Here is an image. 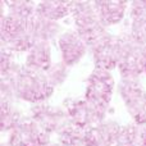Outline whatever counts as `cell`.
<instances>
[{
	"label": "cell",
	"mask_w": 146,
	"mask_h": 146,
	"mask_svg": "<svg viewBox=\"0 0 146 146\" xmlns=\"http://www.w3.org/2000/svg\"><path fill=\"white\" fill-rule=\"evenodd\" d=\"M21 64L15 62V53L8 48L0 46V76L8 77L13 74Z\"/></svg>",
	"instance_id": "22"
},
{
	"label": "cell",
	"mask_w": 146,
	"mask_h": 146,
	"mask_svg": "<svg viewBox=\"0 0 146 146\" xmlns=\"http://www.w3.org/2000/svg\"><path fill=\"white\" fill-rule=\"evenodd\" d=\"M142 59H144V74H146V45L142 46Z\"/></svg>",
	"instance_id": "27"
},
{
	"label": "cell",
	"mask_w": 146,
	"mask_h": 146,
	"mask_svg": "<svg viewBox=\"0 0 146 146\" xmlns=\"http://www.w3.org/2000/svg\"><path fill=\"white\" fill-rule=\"evenodd\" d=\"M28 21L14 14H7L0 18V46L8 48L28 32Z\"/></svg>",
	"instance_id": "12"
},
{
	"label": "cell",
	"mask_w": 146,
	"mask_h": 146,
	"mask_svg": "<svg viewBox=\"0 0 146 146\" xmlns=\"http://www.w3.org/2000/svg\"><path fill=\"white\" fill-rule=\"evenodd\" d=\"M129 33L140 46L146 45V14L131 17Z\"/></svg>",
	"instance_id": "23"
},
{
	"label": "cell",
	"mask_w": 146,
	"mask_h": 146,
	"mask_svg": "<svg viewBox=\"0 0 146 146\" xmlns=\"http://www.w3.org/2000/svg\"><path fill=\"white\" fill-rule=\"evenodd\" d=\"M54 62L51 60V44L38 41L30 49L25 58V66L36 72H45Z\"/></svg>",
	"instance_id": "14"
},
{
	"label": "cell",
	"mask_w": 146,
	"mask_h": 146,
	"mask_svg": "<svg viewBox=\"0 0 146 146\" xmlns=\"http://www.w3.org/2000/svg\"><path fill=\"white\" fill-rule=\"evenodd\" d=\"M98 17L105 28L119 25L129 8L127 1H94Z\"/></svg>",
	"instance_id": "13"
},
{
	"label": "cell",
	"mask_w": 146,
	"mask_h": 146,
	"mask_svg": "<svg viewBox=\"0 0 146 146\" xmlns=\"http://www.w3.org/2000/svg\"><path fill=\"white\" fill-rule=\"evenodd\" d=\"M72 17L74 30L88 49L109 33L108 28L104 27L99 19L94 1H73Z\"/></svg>",
	"instance_id": "3"
},
{
	"label": "cell",
	"mask_w": 146,
	"mask_h": 146,
	"mask_svg": "<svg viewBox=\"0 0 146 146\" xmlns=\"http://www.w3.org/2000/svg\"><path fill=\"white\" fill-rule=\"evenodd\" d=\"M118 38L119 60L117 69L121 78H140L144 74L142 46L132 38L129 32H121Z\"/></svg>",
	"instance_id": "4"
},
{
	"label": "cell",
	"mask_w": 146,
	"mask_h": 146,
	"mask_svg": "<svg viewBox=\"0 0 146 146\" xmlns=\"http://www.w3.org/2000/svg\"><path fill=\"white\" fill-rule=\"evenodd\" d=\"M118 94L124 103L133 123L137 126L146 124V88L140 78H121Z\"/></svg>",
	"instance_id": "5"
},
{
	"label": "cell",
	"mask_w": 146,
	"mask_h": 146,
	"mask_svg": "<svg viewBox=\"0 0 146 146\" xmlns=\"http://www.w3.org/2000/svg\"><path fill=\"white\" fill-rule=\"evenodd\" d=\"M83 146H103L101 145L100 135L98 131V126L88 127L85 129V135H83Z\"/></svg>",
	"instance_id": "24"
},
{
	"label": "cell",
	"mask_w": 146,
	"mask_h": 146,
	"mask_svg": "<svg viewBox=\"0 0 146 146\" xmlns=\"http://www.w3.org/2000/svg\"><path fill=\"white\" fill-rule=\"evenodd\" d=\"M63 108L66 109L67 114H68L69 122L81 129H87L88 127L101 123L95 109L92 108V105L85 98L66 99Z\"/></svg>",
	"instance_id": "10"
},
{
	"label": "cell",
	"mask_w": 146,
	"mask_h": 146,
	"mask_svg": "<svg viewBox=\"0 0 146 146\" xmlns=\"http://www.w3.org/2000/svg\"><path fill=\"white\" fill-rule=\"evenodd\" d=\"M128 12H129V17L146 14V0H136V1L129 3Z\"/></svg>",
	"instance_id": "25"
},
{
	"label": "cell",
	"mask_w": 146,
	"mask_h": 146,
	"mask_svg": "<svg viewBox=\"0 0 146 146\" xmlns=\"http://www.w3.org/2000/svg\"><path fill=\"white\" fill-rule=\"evenodd\" d=\"M15 100H22L32 105L46 103L53 96L55 88L49 83L42 72H36L23 64L13 74L8 76Z\"/></svg>",
	"instance_id": "1"
},
{
	"label": "cell",
	"mask_w": 146,
	"mask_h": 146,
	"mask_svg": "<svg viewBox=\"0 0 146 146\" xmlns=\"http://www.w3.org/2000/svg\"><path fill=\"white\" fill-rule=\"evenodd\" d=\"M1 146H10L8 142H1Z\"/></svg>",
	"instance_id": "29"
},
{
	"label": "cell",
	"mask_w": 146,
	"mask_h": 146,
	"mask_svg": "<svg viewBox=\"0 0 146 146\" xmlns=\"http://www.w3.org/2000/svg\"><path fill=\"white\" fill-rule=\"evenodd\" d=\"M100 135L103 146H119V135H121L122 124L113 119H105L104 122L96 124Z\"/></svg>",
	"instance_id": "17"
},
{
	"label": "cell",
	"mask_w": 146,
	"mask_h": 146,
	"mask_svg": "<svg viewBox=\"0 0 146 146\" xmlns=\"http://www.w3.org/2000/svg\"><path fill=\"white\" fill-rule=\"evenodd\" d=\"M10 146H49L50 135L45 132L30 115H25L13 131L8 135Z\"/></svg>",
	"instance_id": "6"
},
{
	"label": "cell",
	"mask_w": 146,
	"mask_h": 146,
	"mask_svg": "<svg viewBox=\"0 0 146 146\" xmlns=\"http://www.w3.org/2000/svg\"><path fill=\"white\" fill-rule=\"evenodd\" d=\"M90 53L92 56V62L95 68L104 69L111 72L118 67L119 50H118V38L117 35H111L110 32L99 40L95 45L90 48Z\"/></svg>",
	"instance_id": "8"
},
{
	"label": "cell",
	"mask_w": 146,
	"mask_h": 146,
	"mask_svg": "<svg viewBox=\"0 0 146 146\" xmlns=\"http://www.w3.org/2000/svg\"><path fill=\"white\" fill-rule=\"evenodd\" d=\"M119 146H141V127L133 122L123 124L119 135Z\"/></svg>",
	"instance_id": "21"
},
{
	"label": "cell",
	"mask_w": 146,
	"mask_h": 146,
	"mask_svg": "<svg viewBox=\"0 0 146 146\" xmlns=\"http://www.w3.org/2000/svg\"><path fill=\"white\" fill-rule=\"evenodd\" d=\"M0 114H1V132H10L17 127V124L23 118V114L15 106L13 99L0 98Z\"/></svg>",
	"instance_id": "16"
},
{
	"label": "cell",
	"mask_w": 146,
	"mask_h": 146,
	"mask_svg": "<svg viewBox=\"0 0 146 146\" xmlns=\"http://www.w3.org/2000/svg\"><path fill=\"white\" fill-rule=\"evenodd\" d=\"M83 135L85 129L78 128L69 122L56 133V142L62 146H83Z\"/></svg>",
	"instance_id": "18"
},
{
	"label": "cell",
	"mask_w": 146,
	"mask_h": 146,
	"mask_svg": "<svg viewBox=\"0 0 146 146\" xmlns=\"http://www.w3.org/2000/svg\"><path fill=\"white\" fill-rule=\"evenodd\" d=\"M44 74H45L46 80L49 81V83L55 88V87L62 86L67 81L68 74H69V67H67L62 60L54 62V63L44 72Z\"/></svg>",
	"instance_id": "20"
},
{
	"label": "cell",
	"mask_w": 146,
	"mask_h": 146,
	"mask_svg": "<svg viewBox=\"0 0 146 146\" xmlns=\"http://www.w3.org/2000/svg\"><path fill=\"white\" fill-rule=\"evenodd\" d=\"M58 48L60 51L62 62L67 67H74L82 60L87 51H90L86 42L81 38L76 30H67L59 36Z\"/></svg>",
	"instance_id": "9"
},
{
	"label": "cell",
	"mask_w": 146,
	"mask_h": 146,
	"mask_svg": "<svg viewBox=\"0 0 146 146\" xmlns=\"http://www.w3.org/2000/svg\"><path fill=\"white\" fill-rule=\"evenodd\" d=\"M49 146H62V145H60V144H58V142H51V144L49 145Z\"/></svg>",
	"instance_id": "28"
},
{
	"label": "cell",
	"mask_w": 146,
	"mask_h": 146,
	"mask_svg": "<svg viewBox=\"0 0 146 146\" xmlns=\"http://www.w3.org/2000/svg\"><path fill=\"white\" fill-rule=\"evenodd\" d=\"M5 7L8 13L28 21L36 14L37 4L27 0H13V1H5Z\"/></svg>",
	"instance_id": "19"
},
{
	"label": "cell",
	"mask_w": 146,
	"mask_h": 146,
	"mask_svg": "<svg viewBox=\"0 0 146 146\" xmlns=\"http://www.w3.org/2000/svg\"><path fill=\"white\" fill-rule=\"evenodd\" d=\"M72 7H73V1L66 3V1L45 0V1L37 3L36 14L42 18H46L49 21L59 22L60 19L72 14Z\"/></svg>",
	"instance_id": "15"
},
{
	"label": "cell",
	"mask_w": 146,
	"mask_h": 146,
	"mask_svg": "<svg viewBox=\"0 0 146 146\" xmlns=\"http://www.w3.org/2000/svg\"><path fill=\"white\" fill-rule=\"evenodd\" d=\"M115 81L111 72L94 68L86 80L85 99L92 105L100 122L106 119V113L113 98Z\"/></svg>",
	"instance_id": "2"
},
{
	"label": "cell",
	"mask_w": 146,
	"mask_h": 146,
	"mask_svg": "<svg viewBox=\"0 0 146 146\" xmlns=\"http://www.w3.org/2000/svg\"><path fill=\"white\" fill-rule=\"evenodd\" d=\"M27 28L35 42L44 41V42L51 44L54 40H58L59 36L63 33L59 22L49 21L37 14H35L32 18L28 19Z\"/></svg>",
	"instance_id": "11"
},
{
	"label": "cell",
	"mask_w": 146,
	"mask_h": 146,
	"mask_svg": "<svg viewBox=\"0 0 146 146\" xmlns=\"http://www.w3.org/2000/svg\"><path fill=\"white\" fill-rule=\"evenodd\" d=\"M141 127V146H146V124Z\"/></svg>",
	"instance_id": "26"
},
{
	"label": "cell",
	"mask_w": 146,
	"mask_h": 146,
	"mask_svg": "<svg viewBox=\"0 0 146 146\" xmlns=\"http://www.w3.org/2000/svg\"><path fill=\"white\" fill-rule=\"evenodd\" d=\"M30 117L38 123V126L49 135H56L67 123L69 118L66 109L49 103H40L31 105Z\"/></svg>",
	"instance_id": "7"
}]
</instances>
